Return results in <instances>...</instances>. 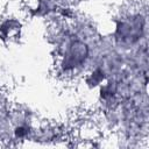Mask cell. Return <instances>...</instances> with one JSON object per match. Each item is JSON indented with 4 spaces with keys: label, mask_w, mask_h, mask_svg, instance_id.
Instances as JSON below:
<instances>
[{
    "label": "cell",
    "mask_w": 149,
    "mask_h": 149,
    "mask_svg": "<svg viewBox=\"0 0 149 149\" xmlns=\"http://www.w3.org/2000/svg\"><path fill=\"white\" fill-rule=\"evenodd\" d=\"M86 57V45L83 43H73L65 52L64 66L66 69H73L83 63Z\"/></svg>",
    "instance_id": "cell-1"
}]
</instances>
